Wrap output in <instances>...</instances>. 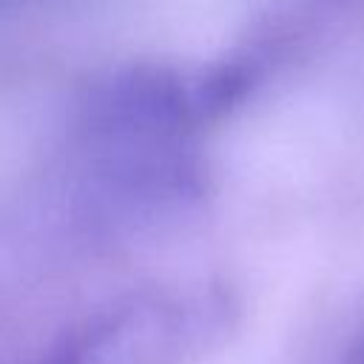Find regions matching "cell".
Returning <instances> with one entry per match:
<instances>
[{
    "instance_id": "6da1fadb",
    "label": "cell",
    "mask_w": 364,
    "mask_h": 364,
    "mask_svg": "<svg viewBox=\"0 0 364 364\" xmlns=\"http://www.w3.org/2000/svg\"><path fill=\"white\" fill-rule=\"evenodd\" d=\"M208 310L179 301H131L77 330L46 364H179L208 333Z\"/></svg>"
},
{
    "instance_id": "7a4b0ae2",
    "label": "cell",
    "mask_w": 364,
    "mask_h": 364,
    "mask_svg": "<svg viewBox=\"0 0 364 364\" xmlns=\"http://www.w3.org/2000/svg\"><path fill=\"white\" fill-rule=\"evenodd\" d=\"M338 364H364V321H361V327L353 333V338H350V344L344 347Z\"/></svg>"
}]
</instances>
